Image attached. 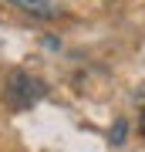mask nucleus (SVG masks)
I'll return each instance as SVG.
<instances>
[{
	"mask_svg": "<svg viewBox=\"0 0 145 152\" xmlns=\"http://www.w3.org/2000/svg\"><path fill=\"white\" fill-rule=\"evenodd\" d=\"M125 132H128V122H125V118H118V122L111 125V142H115V145L125 139Z\"/></svg>",
	"mask_w": 145,
	"mask_h": 152,
	"instance_id": "obj_3",
	"label": "nucleus"
},
{
	"mask_svg": "<svg viewBox=\"0 0 145 152\" xmlns=\"http://www.w3.org/2000/svg\"><path fill=\"white\" fill-rule=\"evenodd\" d=\"M10 4L24 7L27 14H37V17H51L54 14V4H51V0H10Z\"/></svg>",
	"mask_w": 145,
	"mask_h": 152,
	"instance_id": "obj_2",
	"label": "nucleus"
},
{
	"mask_svg": "<svg viewBox=\"0 0 145 152\" xmlns=\"http://www.w3.org/2000/svg\"><path fill=\"white\" fill-rule=\"evenodd\" d=\"M138 129H142V135H145V112H142V118H138Z\"/></svg>",
	"mask_w": 145,
	"mask_h": 152,
	"instance_id": "obj_4",
	"label": "nucleus"
},
{
	"mask_svg": "<svg viewBox=\"0 0 145 152\" xmlns=\"http://www.w3.org/2000/svg\"><path fill=\"white\" fill-rule=\"evenodd\" d=\"M37 98H44V85L34 75L14 71V75L7 78V102H10L14 108H27V105H34Z\"/></svg>",
	"mask_w": 145,
	"mask_h": 152,
	"instance_id": "obj_1",
	"label": "nucleus"
}]
</instances>
